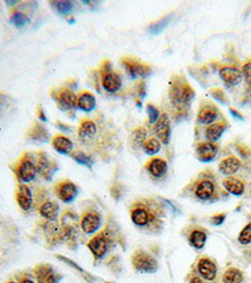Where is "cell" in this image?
I'll return each instance as SVG.
<instances>
[{
  "instance_id": "1",
  "label": "cell",
  "mask_w": 251,
  "mask_h": 283,
  "mask_svg": "<svg viewBox=\"0 0 251 283\" xmlns=\"http://www.w3.org/2000/svg\"><path fill=\"white\" fill-rule=\"evenodd\" d=\"M193 96H195V92L187 83H175L171 87V102H172V105H175V107L180 108V110L190 105Z\"/></svg>"
},
{
  "instance_id": "2",
  "label": "cell",
  "mask_w": 251,
  "mask_h": 283,
  "mask_svg": "<svg viewBox=\"0 0 251 283\" xmlns=\"http://www.w3.org/2000/svg\"><path fill=\"white\" fill-rule=\"evenodd\" d=\"M38 169H37L36 163L34 160H32V158H29L28 155L23 156L21 161L18 163V165L16 166V174L18 176V179L23 183H29L33 181L36 179Z\"/></svg>"
},
{
  "instance_id": "3",
  "label": "cell",
  "mask_w": 251,
  "mask_h": 283,
  "mask_svg": "<svg viewBox=\"0 0 251 283\" xmlns=\"http://www.w3.org/2000/svg\"><path fill=\"white\" fill-rule=\"evenodd\" d=\"M133 265L137 270L142 273H153L157 270V260L152 255L147 254L146 252H137L132 258Z\"/></svg>"
},
{
  "instance_id": "4",
  "label": "cell",
  "mask_w": 251,
  "mask_h": 283,
  "mask_svg": "<svg viewBox=\"0 0 251 283\" xmlns=\"http://www.w3.org/2000/svg\"><path fill=\"white\" fill-rule=\"evenodd\" d=\"M102 224V218L99 215V213L91 210V212H87L83 215L81 220V227L86 234H93L97 230L101 228Z\"/></svg>"
},
{
  "instance_id": "5",
  "label": "cell",
  "mask_w": 251,
  "mask_h": 283,
  "mask_svg": "<svg viewBox=\"0 0 251 283\" xmlns=\"http://www.w3.org/2000/svg\"><path fill=\"white\" fill-rule=\"evenodd\" d=\"M155 132L161 143H163L165 145H167V144L170 143L171 121L170 118H168L167 113H162V115L160 116V118H158L157 122H156Z\"/></svg>"
},
{
  "instance_id": "6",
  "label": "cell",
  "mask_w": 251,
  "mask_h": 283,
  "mask_svg": "<svg viewBox=\"0 0 251 283\" xmlns=\"http://www.w3.org/2000/svg\"><path fill=\"white\" fill-rule=\"evenodd\" d=\"M34 273H36L38 283H58V280L61 279V277L57 274L53 267H51L49 264L38 265Z\"/></svg>"
},
{
  "instance_id": "7",
  "label": "cell",
  "mask_w": 251,
  "mask_h": 283,
  "mask_svg": "<svg viewBox=\"0 0 251 283\" xmlns=\"http://www.w3.org/2000/svg\"><path fill=\"white\" fill-rule=\"evenodd\" d=\"M57 195L63 203H72L78 195V188L71 181H64L57 188Z\"/></svg>"
},
{
  "instance_id": "8",
  "label": "cell",
  "mask_w": 251,
  "mask_h": 283,
  "mask_svg": "<svg viewBox=\"0 0 251 283\" xmlns=\"http://www.w3.org/2000/svg\"><path fill=\"white\" fill-rule=\"evenodd\" d=\"M88 248L97 259H101L108 250V240H107L104 235H96V237L89 240Z\"/></svg>"
},
{
  "instance_id": "9",
  "label": "cell",
  "mask_w": 251,
  "mask_h": 283,
  "mask_svg": "<svg viewBox=\"0 0 251 283\" xmlns=\"http://www.w3.org/2000/svg\"><path fill=\"white\" fill-rule=\"evenodd\" d=\"M54 98H56L59 107L63 110H73L77 107L78 97L74 94V92L69 91V89H62L57 96H54Z\"/></svg>"
},
{
  "instance_id": "10",
  "label": "cell",
  "mask_w": 251,
  "mask_h": 283,
  "mask_svg": "<svg viewBox=\"0 0 251 283\" xmlns=\"http://www.w3.org/2000/svg\"><path fill=\"white\" fill-rule=\"evenodd\" d=\"M17 203L21 207V209L23 210H29L33 204V194H32V190L28 185L26 184H21L18 186V190H17Z\"/></svg>"
},
{
  "instance_id": "11",
  "label": "cell",
  "mask_w": 251,
  "mask_h": 283,
  "mask_svg": "<svg viewBox=\"0 0 251 283\" xmlns=\"http://www.w3.org/2000/svg\"><path fill=\"white\" fill-rule=\"evenodd\" d=\"M218 74H220L221 79H222L226 84H230V86L238 84L241 82V79H242V72L238 71L236 67H222V68L220 69V72H218Z\"/></svg>"
},
{
  "instance_id": "12",
  "label": "cell",
  "mask_w": 251,
  "mask_h": 283,
  "mask_svg": "<svg viewBox=\"0 0 251 283\" xmlns=\"http://www.w3.org/2000/svg\"><path fill=\"white\" fill-rule=\"evenodd\" d=\"M102 86L109 93H114L118 91L122 86L121 77L117 73H114L113 71H108L103 74L102 77Z\"/></svg>"
},
{
  "instance_id": "13",
  "label": "cell",
  "mask_w": 251,
  "mask_h": 283,
  "mask_svg": "<svg viewBox=\"0 0 251 283\" xmlns=\"http://www.w3.org/2000/svg\"><path fill=\"white\" fill-rule=\"evenodd\" d=\"M196 153H197L198 159H200L201 161H203V163H210V161H212L213 159L216 158V155H217V146L213 143H210V141H208V143H202L197 146Z\"/></svg>"
},
{
  "instance_id": "14",
  "label": "cell",
  "mask_w": 251,
  "mask_h": 283,
  "mask_svg": "<svg viewBox=\"0 0 251 283\" xmlns=\"http://www.w3.org/2000/svg\"><path fill=\"white\" fill-rule=\"evenodd\" d=\"M197 270L201 274V277H203L207 280H213L216 278V273H217V267H216V264L211 259L202 258L198 262Z\"/></svg>"
},
{
  "instance_id": "15",
  "label": "cell",
  "mask_w": 251,
  "mask_h": 283,
  "mask_svg": "<svg viewBox=\"0 0 251 283\" xmlns=\"http://www.w3.org/2000/svg\"><path fill=\"white\" fill-rule=\"evenodd\" d=\"M123 66L127 71V73L130 74L131 77H137V76H146L151 72V68L145 63H140V62H135V61H128V59H124L123 61Z\"/></svg>"
},
{
  "instance_id": "16",
  "label": "cell",
  "mask_w": 251,
  "mask_h": 283,
  "mask_svg": "<svg viewBox=\"0 0 251 283\" xmlns=\"http://www.w3.org/2000/svg\"><path fill=\"white\" fill-rule=\"evenodd\" d=\"M196 197L200 200H208L215 194V185L211 180H202L197 184L195 190Z\"/></svg>"
},
{
  "instance_id": "17",
  "label": "cell",
  "mask_w": 251,
  "mask_h": 283,
  "mask_svg": "<svg viewBox=\"0 0 251 283\" xmlns=\"http://www.w3.org/2000/svg\"><path fill=\"white\" fill-rule=\"evenodd\" d=\"M39 214H41L44 219L51 220V222L56 220L59 214L58 203L53 202V200H47V202H44L43 204L41 205V208H39Z\"/></svg>"
},
{
  "instance_id": "18",
  "label": "cell",
  "mask_w": 251,
  "mask_h": 283,
  "mask_svg": "<svg viewBox=\"0 0 251 283\" xmlns=\"http://www.w3.org/2000/svg\"><path fill=\"white\" fill-rule=\"evenodd\" d=\"M240 160H238L237 158H233V156L223 159L220 163V165H218V170H220V173L223 174V175H233V174H236L240 170Z\"/></svg>"
},
{
  "instance_id": "19",
  "label": "cell",
  "mask_w": 251,
  "mask_h": 283,
  "mask_svg": "<svg viewBox=\"0 0 251 283\" xmlns=\"http://www.w3.org/2000/svg\"><path fill=\"white\" fill-rule=\"evenodd\" d=\"M52 145H53L54 150H56L57 153L63 154V155H68V154L72 153V150H73V143L63 135L54 136L53 141H52Z\"/></svg>"
},
{
  "instance_id": "20",
  "label": "cell",
  "mask_w": 251,
  "mask_h": 283,
  "mask_svg": "<svg viewBox=\"0 0 251 283\" xmlns=\"http://www.w3.org/2000/svg\"><path fill=\"white\" fill-rule=\"evenodd\" d=\"M97 133V126L94 121L92 120H84L82 121L81 126L78 130V136L82 141H89L96 136Z\"/></svg>"
},
{
  "instance_id": "21",
  "label": "cell",
  "mask_w": 251,
  "mask_h": 283,
  "mask_svg": "<svg viewBox=\"0 0 251 283\" xmlns=\"http://www.w3.org/2000/svg\"><path fill=\"white\" fill-rule=\"evenodd\" d=\"M147 171L153 176V178H161L167 171V163L163 159L156 158L152 159L147 164Z\"/></svg>"
},
{
  "instance_id": "22",
  "label": "cell",
  "mask_w": 251,
  "mask_h": 283,
  "mask_svg": "<svg viewBox=\"0 0 251 283\" xmlns=\"http://www.w3.org/2000/svg\"><path fill=\"white\" fill-rule=\"evenodd\" d=\"M217 117L218 113L215 108L211 107V106H205V107H202L198 111L197 121L202 123V125H212L217 120Z\"/></svg>"
},
{
  "instance_id": "23",
  "label": "cell",
  "mask_w": 251,
  "mask_h": 283,
  "mask_svg": "<svg viewBox=\"0 0 251 283\" xmlns=\"http://www.w3.org/2000/svg\"><path fill=\"white\" fill-rule=\"evenodd\" d=\"M77 107L79 110L84 111V112H91L96 107V98H94V96L92 93L83 92V93L79 94L78 101H77Z\"/></svg>"
},
{
  "instance_id": "24",
  "label": "cell",
  "mask_w": 251,
  "mask_h": 283,
  "mask_svg": "<svg viewBox=\"0 0 251 283\" xmlns=\"http://www.w3.org/2000/svg\"><path fill=\"white\" fill-rule=\"evenodd\" d=\"M222 184L223 188H225L230 194L236 195V197L242 195L243 192H245V185H243L242 181L238 180V179L227 178L226 180H223Z\"/></svg>"
},
{
  "instance_id": "25",
  "label": "cell",
  "mask_w": 251,
  "mask_h": 283,
  "mask_svg": "<svg viewBox=\"0 0 251 283\" xmlns=\"http://www.w3.org/2000/svg\"><path fill=\"white\" fill-rule=\"evenodd\" d=\"M131 219L138 227H145V225L150 223L151 215L148 210L145 209V208H136L131 213Z\"/></svg>"
},
{
  "instance_id": "26",
  "label": "cell",
  "mask_w": 251,
  "mask_h": 283,
  "mask_svg": "<svg viewBox=\"0 0 251 283\" xmlns=\"http://www.w3.org/2000/svg\"><path fill=\"white\" fill-rule=\"evenodd\" d=\"M223 131H225V125L223 123H212L206 130V138L210 143H215V141H217L222 136Z\"/></svg>"
},
{
  "instance_id": "27",
  "label": "cell",
  "mask_w": 251,
  "mask_h": 283,
  "mask_svg": "<svg viewBox=\"0 0 251 283\" xmlns=\"http://www.w3.org/2000/svg\"><path fill=\"white\" fill-rule=\"evenodd\" d=\"M29 138L33 141H38V143H44L49 138L48 131L41 125V123H37L31 131H29Z\"/></svg>"
},
{
  "instance_id": "28",
  "label": "cell",
  "mask_w": 251,
  "mask_h": 283,
  "mask_svg": "<svg viewBox=\"0 0 251 283\" xmlns=\"http://www.w3.org/2000/svg\"><path fill=\"white\" fill-rule=\"evenodd\" d=\"M206 239H207V235H206V233L203 232V230H193V232L190 234V238H188L190 244L192 245V247L197 248V249L203 248V245H205L206 243Z\"/></svg>"
},
{
  "instance_id": "29",
  "label": "cell",
  "mask_w": 251,
  "mask_h": 283,
  "mask_svg": "<svg viewBox=\"0 0 251 283\" xmlns=\"http://www.w3.org/2000/svg\"><path fill=\"white\" fill-rule=\"evenodd\" d=\"M243 279V275L240 269L237 268H228L222 275L223 283H241Z\"/></svg>"
},
{
  "instance_id": "30",
  "label": "cell",
  "mask_w": 251,
  "mask_h": 283,
  "mask_svg": "<svg viewBox=\"0 0 251 283\" xmlns=\"http://www.w3.org/2000/svg\"><path fill=\"white\" fill-rule=\"evenodd\" d=\"M11 23L14 24L17 28H23L29 23V18L23 12H14L11 18Z\"/></svg>"
},
{
  "instance_id": "31",
  "label": "cell",
  "mask_w": 251,
  "mask_h": 283,
  "mask_svg": "<svg viewBox=\"0 0 251 283\" xmlns=\"http://www.w3.org/2000/svg\"><path fill=\"white\" fill-rule=\"evenodd\" d=\"M161 150V141L157 138H148L145 143V151L148 155H156Z\"/></svg>"
},
{
  "instance_id": "32",
  "label": "cell",
  "mask_w": 251,
  "mask_h": 283,
  "mask_svg": "<svg viewBox=\"0 0 251 283\" xmlns=\"http://www.w3.org/2000/svg\"><path fill=\"white\" fill-rule=\"evenodd\" d=\"M51 166H52V163L48 160L47 155H44V154H41V156H39L38 166H37V169H38L39 173H41L42 175L47 176V174H48L49 170H51ZM49 174H51V173H49Z\"/></svg>"
},
{
  "instance_id": "33",
  "label": "cell",
  "mask_w": 251,
  "mask_h": 283,
  "mask_svg": "<svg viewBox=\"0 0 251 283\" xmlns=\"http://www.w3.org/2000/svg\"><path fill=\"white\" fill-rule=\"evenodd\" d=\"M238 243L242 245H247L251 243V222L247 223L238 234Z\"/></svg>"
},
{
  "instance_id": "34",
  "label": "cell",
  "mask_w": 251,
  "mask_h": 283,
  "mask_svg": "<svg viewBox=\"0 0 251 283\" xmlns=\"http://www.w3.org/2000/svg\"><path fill=\"white\" fill-rule=\"evenodd\" d=\"M72 158H73L74 160H76L78 164H81V165H86V166H88V168H91L92 164H93L91 156L86 155V154L82 153V151H77V153H73V154H72Z\"/></svg>"
},
{
  "instance_id": "35",
  "label": "cell",
  "mask_w": 251,
  "mask_h": 283,
  "mask_svg": "<svg viewBox=\"0 0 251 283\" xmlns=\"http://www.w3.org/2000/svg\"><path fill=\"white\" fill-rule=\"evenodd\" d=\"M170 19H171V17H166V18H163V19H161V21L156 22V23H153L152 26L150 27V29H148V31H150L152 34L160 33V32H162L163 29L166 28V26H167V24H168Z\"/></svg>"
},
{
  "instance_id": "36",
  "label": "cell",
  "mask_w": 251,
  "mask_h": 283,
  "mask_svg": "<svg viewBox=\"0 0 251 283\" xmlns=\"http://www.w3.org/2000/svg\"><path fill=\"white\" fill-rule=\"evenodd\" d=\"M52 6L61 14H68L73 9V3L72 2H54Z\"/></svg>"
},
{
  "instance_id": "37",
  "label": "cell",
  "mask_w": 251,
  "mask_h": 283,
  "mask_svg": "<svg viewBox=\"0 0 251 283\" xmlns=\"http://www.w3.org/2000/svg\"><path fill=\"white\" fill-rule=\"evenodd\" d=\"M147 113H148V120H150L151 123H156L157 120L160 118V112H158L157 107H155L153 105H148L147 106Z\"/></svg>"
},
{
  "instance_id": "38",
  "label": "cell",
  "mask_w": 251,
  "mask_h": 283,
  "mask_svg": "<svg viewBox=\"0 0 251 283\" xmlns=\"http://www.w3.org/2000/svg\"><path fill=\"white\" fill-rule=\"evenodd\" d=\"M242 77L248 87H251V61H247L242 67Z\"/></svg>"
},
{
  "instance_id": "39",
  "label": "cell",
  "mask_w": 251,
  "mask_h": 283,
  "mask_svg": "<svg viewBox=\"0 0 251 283\" xmlns=\"http://www.w3.org/2000/svg\"><path fill=\"white\" fill-rule=\"evenodd\" d=\"M225 218H226L225 214L215 215V217L211 218V223H212V224H215V225H220V224H222L223 220H225Z\"/></svg>"
},
{
  "instance_id": "40",
  "label": "cell",
  "mask_w": 251,
  "mask_h": 283,
  "mask_svg": "<svg viewBox=\"0 0 251 283\" xmlns=\"http://www.w3.org/2000/svg\"><path fill=\"white\" fill-rule=\"evenodd\" d=\"M222 94L223 92H221L220 89H215V91H212V96L216 98V100H221V101L225 100V97H222ZM223 96H225V94H223Z\"/></svg>"
},
{
  "instance_id": "41",
  "label": "cell",
  "mask_w": 251,
  "mask_h": 283,
  "mask_svg": "<svg viewBox=\"0 0 251 283\" xmlns=\"http://www.w3.org/2000/svg\"><path fill=\"white\" fill-rule=\"evenodd\" d=\"M190 283H203V280L198 277H193V278H191Z\"/></svg>"
},
{
  "instance_id": "42",
  "label": "cell",
  "mask_w": 251,
  "mask_h": 283,
  "mask_svg": "<svg viewBox=\"0 0 251 283\" xmlns=\"http://www.w3.org/2000/svg\"><path fill=\"white\" fill-rule=\"evenodd\" d=\"M39 118H41V120H43V121L47 120L46 116H44V112L42 110H39Z\"/></svg>"
},
{
  "instance_id": "43",
  "label": "cell",
  "mask_w": 251,
  "mask_h": 283,
  "mask_svg": "<svg viewBox=\"0 0 251 283\" xmlns=\"http://www.w3.org/2000/svg\"><path fill=\"white\" fill-rule=\"evenodd\" d=\"M21 283H34V282L32 279H29V278H24Z\"/></svg>"
},
{
  "instance_id": "44",
  "label": "cell",
  "mask_w": 251,
  "mask_h": 283,
  "mask_svg": "<svg viewBox=\"0 0 251 283\" xmlns=\"http://www.w3.org/2000/svg\"><path fill=\"white\" fill-rule=\"evenodd\" d=\"M246 96H247V100L251 102V87H250V89L247 91V94H246Z\"/></svg>"
},
{
  "instance_id": "45",
  "label": "cell",
  "mask_w": 251,
  "mask_h": 283,
  "mask_svg": "<svg viewBox=\"0 0 251 283\" xmlns=\"http://www.w3.org/2000/svg\"><path fill=\"white\" fill-rule=\"evenodd\" d=\"M8 283H16V282H8Z\"/></svg>"
}]
</instances>
